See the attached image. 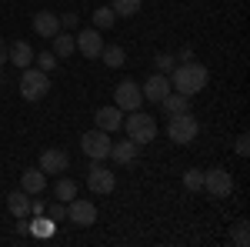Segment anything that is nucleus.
<instances>
[{
	"label": "nucleus",
	"instance_id": "nucleus-19",
	"mask_svg": "<svg viewBox=\"0 0 250 247\" xmlns=\"http://www.w3.org/2000/svg\"><path fill=\"white\" fill-rule=\"evenodd\" d=\"M110 157H114L117 164H130L137 157V144L127 137V140H120V144H110Z\"/></svg>",
	"mask_w": 250,
	"mask_h": 247
},
{
	"label": "nucleus",
	"instance_id": "nucleus-3",
	"mask_svg": "<svg viewBox=\"0 0 250 247\" xmlns=\"http://www.w3.org/2000/svg\"><path fill=\"white\" fill-rule=\"evenodd\" d=\"M50 94V77L37 70V67H23L20 74V97L23 100H43Z\"/></svg>",
	"mask_w": 250,
	"mask_h": 247
},
{
	"label": "nucleus",
	"instance_id": "nucleus-2",
	"mask_svg": "<svg viewBox=\"0 0 250 247\" xmlns=\"http://www.w3.org/2000/svg\"><path fill=\"white\" fill-rule=\"evenodd\" d=\"M120 127L127 131V137L134 140L137 147H140V144H150L157 137V120L150 114H144V111H130V117H127Z\"/></svg>",
	"mask_w": 250,
	"mask_h": 247
},
{
	"label": "nucleus",
	"instance_id": "nucleus-17",
	"mask_svg": "<svg viewBox=\"0 0 250 247\" xmlns=\"http://www.w3.org/2000/svg\"><path fill=\"white\" fill-rule=\"evenodd\" d=\"M7 210H10L14 217H27V214H30V194H27V190H10V194H7Z\"/></svg>",
	"mask_w": 250,
	"mask_h": 247
},
{
	"label": "nucleus",
	"instance_id": "nucleus-5",
	"mask_svg": "<svg viewBox=\"0 0 250 247\" xmlns=\"http://www.w3.org/2000/svg\"><path fill=\"white\" fill-rule=\"evenodd\" d=\"M110 134L100 131V127H94V131H87L83 137H80V151L87 154L90 160H107L110 157Z\"/></svg>",
	"mask_w": 250,
	"mask_h": 247
},
{
	"label": "nucleus",
	"instance_id": "nucleus-31",
	"mask_svg": "<svg viewBox=\"0 0 250 247\" xmlns=\"http://www.w3.org/2000/svg\"><path fill=\"white\" fill-rule=\"evenodd\" d=\"M60 27L74 30V27H77V14H63V17H60Z\"/></svg>",
	"mask_w": 250,
	"mask_h": 247
},
{
	"label": "nucleus",
	"instance_id": "nucleus-28",
	"mask_svg": "<svg viewBox=\"0 0 250 247\" xmlns=\"http://www.w3.org/2000/svg\"><path fill=\"white\" fill-rule=\"evenodd\" d=\"M157 70H160V74H167V70H173V64H177V57H170V54H157Z\"/></svg>",
	"mask_w": 250,
	"mask_h": 247
},
{
	"label": "nucleus",
	"instance_id": "nucleus-12",
	"mask_svg": "<svg viewBox=\"0 0 250 247\" xmlns=\"http://www.w3.org/2000/svg\"><path fill=\"white\" fill-rule=\"evenodd\" d=\"M70 167V160H67V154L57 151V147H50V151L40 154V171L43 174H63Z\"/></svg>",
	"mask_w": 250,
	"mask_h": 247
},
{
	"label": "nucleus",
	"instance_id": "nucleus-25",
	"mask_svg": "<svg viewBox=\"0 0 250 247\" xmlns=\"http://www.w3.org/2000/svg\"><path fill=\"white\" fill-rule=\"evenodd\" d=\"M114 23H117V14L110 10V7H97L94 10V27L97 30H110Z\"/></svg>",
	"mask_w": 250,
	"mask_h": 247
},
{
	"label": "nucleus",
	"instance_id": "nucleus-15",
	"mask_svg": "<svg viewBox=\"0 0 250 247\" xmlns=\"http://www.w3.org/2000/svg\"><path fill=\"white\" fill-rule=\"evenodd\" d=\"M34 30L40 37H54V34H60V17L50 10H40V14H34Z\"/></svg>",
	"mask_w": 250,
	"mask_h": 247
},
{
	"label": "nucleus",
	"instance_id": "nucleus-13",
	"mask_svg": "<svg viewBox=\"0 0 250 247\" xmlns=\"http://www.w3.org/2000/svg\"><path fill=\"white\" fill-rule=\"evenodd\" d=\"M7 64H17V67H30L34 64V50L27 40H17V44H7Z\"/></svg>",
	"mask_w": 250,
	"mask_h": 247
},
{
	"label": "nucleus",
	"instance_id": "nucleus-10",
	"mask_svg": "<svg viewBox=\"0 0 250 247\" xmlns=\"http://www.w3.org/2000/svg\"><path fill=\"white\" fill-rule=\"evenodd\" d=\"M74 44H77V50H80L87 60L100 57V50H104V37L97 34V27H90V30H80L77 37H74Z\"/></svg>",
	"mask_w": 250,
	"mask_h": 247
},
{
	"label": "nucleus",
	"instance_id": "nucleus-27",
	"mask_svg": "<svg viewBox=\"0 0 250 247\" xmlns=\"http://www.w3.org/2000/svg\"><path fill=\"white\" fill-rule=\"evenodd\" d=\"M184 187L187 190H204V171H197V167L187 171L184 174Z\"/></svg>",
	"mask_w": 250,
	"mask_h": 247
},
{
	"label": "nucleus",
	"instance_id": "nucleus-26",
	"mask_svg": "<svg viewBox=\"0 0 250 247\" xmlns=\"http://www.w3.org/2000/svg\"><path fill=\"white\" fill-rule=\"evenodd\" d=\"M34 64H37V70L50 74V70L57 67V57H54V50H43V54H37V57H34Z\"/></svg>",
	"mask_w": 250,
	"mask_h": 247
},
{
	"label": "nucleus",
	"instance_id": "nucleus-7",
	"mask_svg": "<svg viewBox=\"0 0 250 247\" xmlns=\"http://www.w3.org/2000/svg\"><path fill=\"white\" fill-rule=\"evenodd\" d=\"M204 190H207L210 197H230V190H233V174L224 171V167H210V171L204 174Z\"/></svg>",
	"mask_w": 250,
	"mask_h": 247
},
{
	"label": "nucleus",
	"instance_id": "nucleus-29",
	"mask_svg": "<svg viewBox=\"0 0 250 247\" xmlns=\"http://www.w3.org/2000/svg\"><path fill=\"white\" fill-rule=\"evenodd\" d=\"M233 244L237 247H247V221L237 224V234H233Z\"/></svg>",
	"mask_w": 250,
	"mask_h": 247
},
{
	"label": "nucleus",
	"instance_id": "nucleus-11",
	"mask_svg": "<svg viewBox=\"0 0 250 247\" xmlns=\"http://www.w3.org/2000/svg\"><path fill=\"white\" fill-rule=\"evenodd\" d=\"M140 94H144V100H150V104H160L164 97L170 94V77H164V74L147 77V84L140 87Z\"/></svg>",
	"mask_w": 250,
	"mask_h": 247
},
{
	"label": "nucleus",
	"instance_id": "nucleus-21",
	"mask_svg": "<svg viewBox=\"0 0 250 247\" xmlns=\"http://www.w3.org/2000/svg\"><path fill=\"white\" fill-rule=\"evenodd\" d=\"M50 40H54V57H70L77 50V44H74L70 34H54Z\"/></svg>",
	"mask_w": 250,
	"mask_h": 247
},
{
	"label": "nucleus",
	"instance_id": "nucleus-23",
	"mask_svg": "<svg viewBox=\"0 0 250 247\" xmlns=\"http://www.w3.org/2000/svg\"><path fill=\"white\" fill-rule=\"evenodd\" d=\"M27 234H34V237H50V234H54V221H47L43 214H37V217L27 224Z\"/></svg>",
	"mask_w": 250,
	"mask_h": 247
},
{
	"label": "nucleus",
	"instance_id": "nucleus-9",
	"mask_svg": "<svg viewBox=\"0 0 250 247\" xmlns=\"http://www.w3.org/2000/svg\"><path fill=\"white\" fill-rule=\"evenodd\" d=\"M67 217H70L77 227H94L97 224V207L87 197H74V201H67Z\"/></svg>",
	"mask_w": 250,
	"mask_h": 247
},
{
	"label": "nucleus",
	"instance_id": "nucleus-16",
	"mask_svg": "<svg viewBox=\"0 0 250 247\" xmlns=\"http://www.w3.org/2000/svg\"><path fill=\"white\" fill-rule=\"evenodd\" d=\"M43 187H47V174L40 171V167L20 174V190H27L30 197H34V194H43Z\"/></svg>",
	"mask_w": 250,
	"mask_h": 247
},
{
	"label": "nucleus",
	"instance_id": "nucleus-4",
	"mask_svg": "<svg viewBox=\"0 0 250 247\" xmlns=\"http://www.w3.org/2000/svg\"><path fill=\"white\" fill-rule=\"evenodd\" d=\"M197 134H200V124H197V117H193L190 111L173 114L170 120H167V137H170L173 144H190Z\"/></svg>",
	"mask_w": 250,
	"mask_h": 247
},
{
	"label": "nucleus",
	"instance_id": "nucleus-8",
	"mask_svg": "<svg viewBox=\"0 0 250 247\" xmlns=\"http://www.w3.org/2000/svg\"><path fill=\"white\" fill-rule=\"evenodd\" d=\"M114 104L120 111H140V104H144V94H140V84L134 80H120L114 90Z\"/></svg>",
	"mask_w": 250,
	"mask_h": 247
},
{
	"label": "nucleus",
	"instance_id": "nucleus-14",
	"mask_svg": "<svg viewBox=\"0 0 250 247\" xmlns=\"http://www.w3.org/2000/svg\"><path fill=\"white\" fill-rule=\"evenodd\" d=\"M120 124H124V111H120V107H100V111H97V127H100V131H120Z\"/></svg>",
	"mask_w": 250,
	"mask_h": 247
},
{
	"label": "nucleus",
	"instance_id": "nucleus-32",
	"mask_svg": "<svg viewBox=\"0 0 250 247\" xmlns=\"http://www.w3.org/2000/svg\"><path fill=\"white\" fill-rule=\"evenodd\" d=\"M63 217H67V207L54 204V207H50V221H63Z\"/></svg>",
	"mask_w": 250,
	"mask_h": 247
},
{
	"label": "nucleus",
	"instance_id": "nucleus-1",
	"mask_svg": "<svg viewBox=\"0 0 250 247\" xmlns=\"http://www.w3.org/2000/svg\"><path fill=\"white\" fill-rule=\"evenodd\" d=\"M207 80H210V74H207V67H204V64H193V60H184L180 67H173L170 90L193 97V94H200V90L207 87Z\"/></svg>",
	"mask_w": 250,
	"mask_h": 247
},
{
	"label": "nucleus",
	"instance_id": "nucleus-33",
	"mask_svg": "<svg viewBox=\"0 0 250 247\" xmlns=\"http://www.w3.org/2000/svg\"><path fill=\"white\" fill-rule=\"evenodd\" d=\"M43 210H47L43 201H30V214H43Z\"/></svg>",
	"mask_w": 250,
	"mask_h": 247
},
{
	"label": "nucleus",
	"instance_id": "nucleus-6",
	"mask_svg": "<svg viewBox=\"0 0 250 247\" xmlns=\"http://www.w3.org/2000/svg\"><path fill=\"white\" fill-rule=\"evenodd\" d=\"M87 187L94 190V194H114V187H117L114 171H107L104 160H90V167H87Z\"/></svg>",
	"mask_w": 250,
	"mask_h": 247
},
{
	"label": "nucleus",
	"instance_id": "nucleus-30",
	"mask_svg": "<svg viewBox=\"0 0 250 247\" xmlns=\"http://www.w3.org/2000/svg\"><path fill=\"white\" fill-rule=\"evenodd\" d=\"M233 151L240 154V157H247V154H250V137H247V134H240V137H237V144H233Z\"/></svg>",
	"mask_w": 250,
	"mask_h": 247
},
{
	"label": "nucleus",
	"instance_id": "nucleus-20",
	"mask_svg": "<svg viewBox=\"0 0 250 247\" xmlns=\"http://www.w3.org/2000/svg\"><path fill=\"white\" fill-rule=\"evenodd\" d=\"M100 57H104V64H107V67H124L127 54H124V47H120V44H104Z\"/></svg>",
	"mask_w": 250,
	"mask_h": 247
},
{
	"label": "nucleus",
	"instance_id": "nucleus-34",
	"mask_svg": "<svg viewBox=\"0 0 250 247\" xmlns=\"http://www.w3.org/2000/svg\"><path fill=\"white\" fill-rule=\"evenodd\" d=\"M0 67H7V40L0 37Z\"/></svg>",
	"mask_w": 250,
	"mask_h": 247
},
{
	"label": "nucleus",
	"instance_id": "nucleus-18",
	"mask_svg": "<svg viewBox=\"0 0 250 247\" xmlns=\"http://www.w3.org/2000/svg\"><path fill=\"white\" fill-rule=\"evenodd\" d=\"M160 107H164V114H167V117L184 114V111H190V97H187V94H177V90H170V94L160 100Z\"/></svg>",
	"mask_w": 250,
	"mask_h": 247
},
{
	"label": "nucleus",
	"instance_id": "nucleus-24",
	"mask_svg": "<svg viewBox=\"0 0 250 247\" xmlns=\"http://www.w3.org/2000/svg\"><path fill=\"white\" fill-rule=\"evenodd\" d=\"M140 7H144V0H114L110 3L117 17H134V14H140Z\"/></svg>",
	"mask_w": 250,
	"mask_h": 247
},
{
	"label": "nucleus",
	"instance_id": "nucleus-22",
	"mask_svg": "<svg viewBox=\"0 0 250 247\" xmlns=\"http://www.w3.org/2000/svg\"><path fill=\"white\" fill-rule=\"evenodd\" d=\"M54 197H57L60 204L74 201V197H77V184H74V180H67V177H60L57 184H54Z\"/></svg>",
	"mask_w": 250,
	"mask_h": 247
}]
</instances>
